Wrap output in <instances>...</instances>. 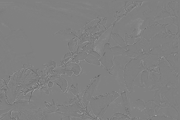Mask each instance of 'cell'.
<instances>
[{
	"instance_id": "obj_1",
	"label": "cell",
	"mask_w": 180,
	"mask_h": 120,
	"mask_svg": "<svg viewBox=\"0 0 180 120\" xmlns=\"http://www.w3.org/2000/svg\"><path fill=\"white\" fill-rule=\"evenodd\" d=\"M119 96L120 94L113 91L104 95L92 98L89 103L96 118L101 119L106 112L110 104Z\"/></svg>"
},
{
	"instance_id": "obj_2",
	"label": "cell",
	"mask_w": 180,
	"mask_h": 120,
	"mask_svg": "<svg viewBox=\"0 0 180 120\" xmlns=\"http://www.w3.org/2000/svg\"><path fill=\"white\" fill-rule=\"evenodd\" d=\"M141 60L133 59L129 61L123 70L124 81L129 93L132 90L133 85L136 77L138 75V69Z\"/></svg>"
},
{
	"instance_id": "obj_3",
	"label": "cell",
	"mask_w": 180,
	"mask_h": 120,
	"mask_svg": "<svg viewBox=\"0 0 180 120\" xmlns=\"http://www.w3.org/2000/svg\"><path fill=\"white\" fill-rule=\"evenodd\" d=\"M159 74L165 80L170 83H173L178 85L179 76L174 71L172 68L171 67L162 59L159 63Z\"/></svg>"
},
{
	"instance_id": "obj_4",
	"label": "cell",
	"mask_w": 180,
	"mask_h": 120,
	"mask_svg": "<svg viewBox=\"0 0 180 120\" xmlns=\"http://www.w3.org/2000/svg\"><path fill=\"white\" fill-rule=\"evenodd\" d=\"M114 54L112 50L110 45L109 43H107L104 45L102 55L99 60L101 64L106 68L108 73L111 71L114 65Z\"/></svg>"
},
{
	"instance_id": "obj_5",
	"label": "cell",
	"mask_w": 180,
	"mask_h": 120,
	"mask_svg": "<svg viewBox=\"0 0 180 120\" xmlns=\"http://www.w3.org/2000/svg\"><path fill=\"white\" fill-rule=\"evenodd\" d=\"M100 77H101V75L93 78L91 80L90 84L87 87H86L85 90L83 92L82 98L83 99V102L85 106H87L88 104L89 103L90 99L92 98L93 93L100 82Z\"/></svg>"
},
{
	"instance_id": "obj_6",
	"label": "cell",
	"mask_w": 180,
	"mask_h": 120,
	"mask_svg": "<svg viewBox=\"0 0 180 120\" xmlns=\"http://www.w3.org/2000/svg\"><path fill=\"white\" fill-rule=\"evenodd\" d=\"M157 116H165L175 120H179V109L173 106L165 107H160L157 112Z\"/></svg>"
},
{
	"instance_id": "obj_7",
	"label": "cell",
	"mask_w": 180,
	"mask_h": 120,
	"mask_svg": "<svg viewBox=\"0 0 180 120\" xmlns=\"http://www.w3.org/2000/svg\"><path fill=\"white\" fill-rule=\"evenodd\" d=\"M54 36L59 41L71 40L75 37H77V33L71 29H66L59 31L54 34Z\"/></svg>"
},
{
	"instance_id": "obj_8",
	"label": "cell",
	"mask_w": 180,
	"mask_h": 120,
	"mask_svg": "<svg viewBox=\"0 0 180 120\" xmlns=\"http://www.w3.org/2000/svg\"><path fill=\"white\" fill-rule=\"evenodd\" d=\"M167 26V25L166 24V25H164V26H154L149 27L144 31V32L142 35V36L147 40H150L154 36L155 34L158 33L160 30L164 28L165 26Z\"/></svg>"
},
{
	"instance_id": "obj_9",
	"label": "cell",
	"mask_w": 180,
	"mask_h": 120,
	"mask_svg": "<svg viewBox=\"0 0 180 120\" xmlns=\"http://www.w3.org/2000/svg\"><path fill=\"white\" fill-rule=\"evenodd\" d=\"M145 106L144 110L150 117L157 116V112L160 107L153 100H151L146 103Z\"/></svg>"
},
{
	"instance_id": "obj_10",
	"label": "cell",
	"mask_w": 180,
	"mask_h": 120,
	"mask_svg": "<svg viewBox=\"0 0 180 120\" xmlns=\"http://www.w3.org/2000/svg\"><path fill=\"white\" fill-rule=\"evenodd\" d=\"M50 80L57 83L64 93L67 90L68 84L67 81L64 78L60 77L54 76L51 77Z\"/></svg>"
},
{
	"instance_id": "obj_11",
	"label": "cell",
	"mask_w": 180,
	"mask_h": 120,
	"mask_svg": "<svg viewBox=\"0 0 180 120\" xmlns=\"http://www.w3.org/2000/svg\"><path fill=\"white\" fill-rule=\"evenodd\" d=\"M111 38L115 41L116 44H118V45L122 47L123 49L127 51L128 50L127 45L125 43V41L123 40V38L118 34L112 33Z\"/></svg>"
},
{
	"instance_id": "obj_12",
	"label": "cell",
	"mask_w": 180,
	"mask_h": 120,
	"mask_svg": "<svg viewBox=\"0 0 180 120\" xmlns=\"http://www.w3.org/2000/svg\"><path fill=\"white\" fill-rule=\"evenodd\" d=\"M87 53L82 50V51L79 52L78 54L73 56L74 58L72 59L71 63H76V64H78L79 63L80 61H83L85 60L86 57H87Z\"/></svg>"
},
{
	"instance_id": "obj_13",
	"label": "cell",
	"mask_w": 180,
	"mask_h": 120,
	"mask_svg": "<svg viewBox=\"0 0 180 120\" xmlns=\"http://www.w3.org/2000/svg\"><path fill=\"white\" fill-rule=\"evenodd\" d=\"M121 95H122V98H123V101L124 107L125 108L126 112L127 113L129 116L130 117L131 116L132 109L130 108V104H129V102L128 99H127V95H126L125 91L122 93L121 94Z\"/></svg>"
},
{
	"instance_id": "obj_14",
	"label": "cell",
	"mask_w": 180,
	"mask_h": 120,
	"mask_svg": "<svg viewBox=\"0 0 180 120\" xmlns=\"http://www.w3.org/2000/svg\"><path fill=\"white\" fill-rule=\"evenodd\" d=\"M111 49L114 54V57L115 56H127L126 55V51L123 49L122 47L120 46H115L111 47Z\"/></svg>"
},
{
	"instance_id": "obj_15",
	"label": "cell",
	"mask_w": 180,
	"mask_h": 120,
	"mask_svg": "<svg viewBox=\"0 0 180 120\" xmlns=\"http://www.w3.org/2000/svg\"><path fill=\"white\" fill-rule=\"evenodd\" d=\"M85 60L87 63L90 64H95L99 66H101V63L99 59L92 54H88L87 57L85 59Z\"/></svg>"
},
{
	"instance_id": "obj_16",
	"label": "cell",
	"mask_w": 180,
	"mask_h": 120,
	"mask_svg": "<svg viewBox=\"0 0 180 120\" xmlns=\"http://www.w3.org/2000/svg\"><path fill=\"white\" fill-rule=\"evenodd\" d=\"M132 118L128 115H124L123 113H116L112 116L110 120H131Z\"/></svg>"
},
{
	"instance_id": "obj_17",
	"label": "cell",
	"mask_w": 180,
	"mask_h": 120,
	"mask_svg": "<svg viewBox=\"0 0 180 120\" xmlns=\"http://www.w3.org/2000/svg\"><path fill=\"white\" fill-rule=\"evenodd\" d=\"M145 103L143 100L138 99L132 103V106L134 108H137L141 111L144 110L145 108Z\"/></svg>"
},
{
	"instance_id": "obj_18",
	"label": "cell",
	"mask_w": 180,
	"mask_h": 120,
	"mask_svg": "<svg viewBox=\"0 0 180 120\" xmlns=\"http://www.w3.org/2000/svg\"><path fill=\"white\" fill-rule=\"evenodd\" d=\"M71 71L73 72L76 76H79L81 72L82 71V69L81 68L79 64L75 63L73 64L72 68H71Z\"/></svg>"
},
{
	"instance_id": "obj_19",
	"label": "cell",
	"mask_w": 180,
	"mask_h": 120,
	"mask_svg": "<svg viewBox=\"0 0 180 120\" xmlns=\"http://www.w3.org/2000/svg\"><path fill=\"white\" fill-rule=\"evenodd\" d=\"M77 43H78V42L75 38L69 41V43H68V47H69V49L71 53H72L73 50L75 49L76 46L77 45Z\"/></svg>"
},
{
	"instance_id": "obj_20",
	"label": "cell",
	"mask_w": 180,
	"mask_h": 120,
	"mask_svg": "<svg viewBox=\"0 0 180 120\" xmlns=\"http://www.w3.org/2000/svg\"><path fill=\"white\" fill-rule=\"evenodd\" d=\"M149 120H176L165 116H156L148 118Z\"/></svg>"
},
{
	"instance_id": "obj_21",
	"label": "cell",
	"mask_w": 180,
	"mask_h": 120,
	"mask_svg": "<svg viewBox=\"0 0 180 120\" xmlns=\"http://www.w3.org/2000/svg\"><path fill=\"white\" fill-rule=\"evenodd\" d=\"M70 90L74 95L77 96L78 99L79 98V91L78 87H77V84H76V87L74 86L73 85H72V86H71Z\"/></svg>"
},
{
	"instance_id": "obj_22",
	"label": "cell",
	"mask_w": 180,
	"mask_h": 120,
	"mask_svg": "<svg viewBox=\"0 0 180 120\" xmlns=\"http://www.w3.org/2000/svg\"><path fill=\"white\" fill-rule=\"evenodd\" d=\"M54 71L57 72L58 74H63V75H66V68L65 66L59 67L58 68H55L54 69Z\"/></svg>"
},
{
	"instance_id": "obj_23",
	"label": "cell",
	"mask_w": 180,
	"mask_h": 120,
	"mask_svg": "<svg viewBox=\"0 0 180 120\" xmlns=\"http://www.w3.org/2000/svg\"><path fill=\"white\" fill-rule=\"evenodd\" d=\"M84 28H85L84 27L82 28L80 30H79L78 33H77V38H78L80 40V38L81 35H82V33H83V32L84 31Z\"/></svg>"
},
{
	"instance_id": "obj_24",
	"label": "cell",
	"mask_w": 180,
	"mask_h": 120,
	"mask_svg": "<svg viewBox=\"0 0 180 120\" xmlns=\"http://www.w3.org/2000/svg\"><path fill=\"white\" fill-rule=\"evenodd\" d=\"M90 54L93 55V56H94L95 57H96L99 60H100V59L101 58V55H100V54H98V53H97V52H95V51H94L91 52Z\"/></svg>"
},
{
	"instance_id": "obj_25",
	"label": "cell",
	"mask_w": 180,
	"mask_h": 120,
	"mask_svg": "<svg viewBox=\"0 0 180 120\" xmlns=\"http://www.w3.org/2000/svg\"><path fill=\"white\" fill-rule=\"evenodd\" d=\"M66 74L69 77H71L73 75V72L71 71V70L66 69Z\"/></svg>"
},
{
	"instance_id": "obj_26",
	"label": "cell",
	"mask_w": 180,
	"mask_h": 120,
	"mask_svg": "<svg viewBox=\"0 0 180 120\" xmlns=\"http://www.w3.org/2000/svg\"><path fill=\"white\" fill-rule=\"evenodd\" d=\"M70 57H73L72 53H67V54H65V56H64V59L68 58Z\"/></svg>"
},
{
	"instance_id": "obj_27",
	"label": "cell",
	"mask_w": 180,
	"mask_h": 120,
	"mask_svg": "<svg viewBox=\"0 0 180 120\" xmlns=\"http://www.w3.org/2000/svg\"><path fill=\"white\" fill-rule=\"evenodd\" d=\"M53 83H52V82H49V83L48 87H49V88L52 87V86H53Z\"/></svg>"
},
{
	"instance_id": "obj_28",
	"label": "cell",
	"mask_w": 180,
	"mask_h": 120,
	"mask_svg": "<svg viewBox=\"0 0 180 120\" xmlns=\"http://www.w3.org/2000/svg\"><path fill=\"white\" fill-rule=\"evenodd\" d=\"M139 118V117H136V118H133V119H132L131 120H138Z\"/></svg>"
},
{
	"instance_id": "obj_29",
	"label": "cell",
	"mask_w": 180,
	"mask_h": 120,
	"mask_svg": "<svg viewBox=\"0 0 180 120\" xmlns=\"http://www.w3.org/2000/svg\"><path fill=\"white\" fill-rule=\"evenodd\" d=\"M138 120H149L148 119H147V118H143V119H140L139 118Z\"/></svg>"
}]
</instances>
